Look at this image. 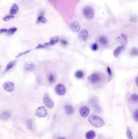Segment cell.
<instances>
[{
    "label": "cell",
    "instance_id": "obj_1",
    "mask_svg": "<svg viewBox=\"0 0 138 139\" xmlns=\"http://www.w3.org/2000/svg\"><path fill=\"white\" fill-rule=\"evenodd\" d=\"M89 121L92 125L96 128L103 127L105 124L103 118L94 114H92L89 116Z\"/></svg>",
    "mask_w": 138,
    "mask_h": 139
},
{
    "label": "cell",
    "instance_id": "obj_2",
    "mask_svg": "<svg viewBox=\"0 0 138 139\" xmlns=\"http://www.w3.org/2000/svg\"><path fill=\"white\" fill-rule=\"evenodd\" d=\"M83 14L85 17L88 19H92L94 17V11L91 6L84 7L83 9Z\"/></svg>",
    "mask_w": 138,
    "mask_h": 139
},
{
    "label": "cell",
    "instance_id": "obj_3",
    "mask_svg": "<svg viewBox=\"0 0 138 139\" xmlns=\"http://www.w3.org/2000/svg\"><path fill=\"white\" fill-rule=\"evenodd\" d=\"M43 102L45 106L49 109H52L54 106V103L53 100L50 98L49 94L46 93L43 97Z\"/></svg>",
    "mask_w": 138,
    "mask_h": 139
},
{
    "label": "cell",
    "instance_id": "obj_4",
    "mask_svg": "<svg viewBox=\"0 0 138 139\" xmlns=\"http://www.w3.org/2000/svg\"><path fill=\"white\" fill-rule=\"evenodd\" d=\"M118 42L121 44L122 46H126L128 43V38L126 35L122 33L116 38Z\"/></svg>",
    "mask_w": 138,
    "mask_h": 139
},
{
    "label": "cell",
    "instance_id": "obj_5",
    "mask_svg": "<svg viewBox=\"0 0 138 139\" xmlns=\"http://www.w3.org/2000/svg\"><path fill=\"white\" fill-rule=\"evenodd\" d=\"M55 92L59 96H63L66 93V88L63 85L59 84L55 86Z\"/></svg>",
    "mask_w": 138,
    "mask_h": 139
},
{
    "label": "cell",
    "instance_id": "obj_6",
    "mask_svg": "<svg viewBox=\"0 0 138 139\" xmlns=\"http://www.w3.org/2000/svg\"><path fill=\"white\" fill-rule=\"evenodd\" d=\"M48 114V112L45 107L43 106L38 107L36 112V115L38 117H45Z\"/></svg>",
    "mask_w": 138,
    "mask_h": 139
},
{
    "label": "cell",
    "instance_id": "obj_7",
    "mask_svg": "<svg viewBox=\"0 0 138 139\" xmlns=\"http://www.w3.org/2000/svg\"><path fill=\"white\" fill-rule=\"evenodd\" d=\"M3 88L6 91L12 92L15 89V85L13 82L7 81L4 84Z\"/></svg>",
    "mask_w": 138,
    "mask_h": 139
},
{
    "label": "cell",
    "instance_id": "obj_8",
    "mask_svg": "<svg viewBox=\"0 0 138 139\" xmlns=\"http://www.w3.org/2000/svg\"><path fill=\"white\" fill-rule=\"evenodd\" d=\"M88 35V32L85 29L81 30L78 33V37L80 40L82 41H86Z\"/></svg>",
    "mask_w": 138,
    "mask_h": 139
},
{
    "label": "cell",
    "instance_id": "obj_9",
    "mask_svg": "<svg viewBox=\"0 0 138 139\" xmlns=\"http://www.w3.org/2000/svg\"><path fill=\"white\" fill-rule=\"evenodd\" d=\"M69 27L72 32L77 33L79 32L80 29V24L77 21H73L70 23L69 25Z\"/></svg>",
    "mask_w": 138,
    "mask_h": 139
},
{
    "label": "cell",
    "instance_id": "obj_10",
    "mask_svg": "<svg viewBox=\"0 0 138 139\" xmlns=\"http://www.w3.org/2000/svg\"><path fill=\"white\" fill-rule=\"evenodd\" d=\"M87 79L92 83H96L101 80V76L99 74L94 73L89 76L87 78Z\"/></svg>",
    "mask_w": 138,
    "mask_h": 139
},
{
    "label": "cell",
    "instance_id": "obj_11",
    "mask_svg": "<svg viewBox=\"0 0 138 139\" xmlns=\"http://www.w3.org/2000/svg\"><path fill=\"white\" fill-rule=\"evenodd\" d=\"M79 112L82 117H86L89 115L90 111L88 107L86 106H83L80 109Z\"/></svg>",
    "mask_w": 138,
    "mask_h": 139
},
{
    "label": "cell",
    "instance_id": "obj_12",
    "mask_svg": "<svg viewBox=\"0 0 138 139\" xmlns=\"http://www.w3.org/2000/svg\"><path fill=\"white\" fill-rule=\"evenodd\" d=\"M59 37L58 36L53 37L52 38H50V41L49 42L45 44L44 45L47 47L48 46H52V45H55L56 44L59 42Z\"/></svg>",
    "mask_w": 138,
    "mask_h": 139
},
{
    "label": "cell",
    "instance_id": "obj_13",
    "mask_svg": "<svg viewBox=\"0 0 138 139\" xmlns=\"http://www.w3.org/2000/svg\"><path fill=\"white\" fill-rule=\"evenodd\" d=\"M19 9V6H18V5L16 4V3L13 4L10 9V11H9L10 14L11 15H15L17 14V13L18 12Z\"/></svg>",
    "mask_w": 138,
    "mask_h": 139
},
{
    "label": "cell",
    "instance_id": "obj_14",
    "mask_svg": "<svg viewBox=\"0 0 138 139\" xmlns=\"http://www.w3.org/2000/svg\"><path fill=\"white\" fill-rule=\"evenodd\" d=\"M65 112L66 114L68 116H70L74 112L73 108L71 105H67L65 107Z\"/></svg>",
    "mask_w": 138,
    "mask_h": 139
},
{
    "label": "cell",
    "instance_id": "obj_15",
    "mask_svg": "<svg viewBox=\"0 0 138 139\" xmlns=\"http://www.w3.org/2000/svg\"><path fill=\"white\" fill-rule=\"evenodd\" d=\"M125 48V47L123 46H120L118 47L113 52V56L117 58L118 55H120V52L122 51V50H124Z\"/></svg>",
    "mask_w": 138,
    "mask_h": 139
},
{
    "label": "cell",
    "instance_id": "obj_16",
    "mask_svg": "<svg viewBox=\"0 0 138 139\" xmlns=\"http://www.w3.org/2000/svg\"><path fill=\"white\" fill-rule=\"evenodd\" d=\"M24 68L26 70L30 71L32 72V71L34 70L35 69V66L34 64L26 63L24 65Z\"/></svg>",
    "mask_w": 138,
    "mask_h": 139
},
{
    "label": "cell",
    "instance_id": "obj_17",
    "mask_svg": "<svg viewBox=\"0 0 138 139\" xmlns=\"http://www.w3.org/2000/svg\"><path fill=\"white\" fill-rule=\"evenodd\" d=\"M11 114L8 111H5L3 112L0 115V117L2 120H6L10 117Z\"/></svg>",
    "mask_w": 138,
    "mask_h": 139
},
{
    "label": "cell",
    "instance_id": "obj_18",
    "mask_svg": "<svg viewBox=\"0 0 138 139\" xmlns=\"http://www.w3.org/2000/svg\"><path fill=\"white\" fill-rule=\"evenodd\" d=\"M96 133L93 131H90L86 133V138L87 139H94L95 138Z\"/></svg>",
    "mask_w": 138,
    "mask_h": 139
},
{
    "label": "cell",
    "instance_id": "obj_19",
    "mask_svg": "<svg viewBox=\"0 0 138 139\" xmlns=\"http://www.w3.org/2000/svg\"><path fill=\"white\" fill-rule=\"evenodd\" d=\"M16 61H12L11 62H9V63L7 64V65L6 67L5 71L9 70H10L12 69L14 67L15 64H16Z\"/></svg>",
    "mask_w": 138,
    "mask_h": 139
},
{
    "label": "cell",
    "instance_id": "obj_20",
    "mask_svg": "<svg viewBox=\"0 0 138 139\" xmlns=\"http://www.w3.org/2000/svg\"><path fill=\"white\" fill-rule=\"evenodd\" d=\"M47 22V20L43 16L40 15L38 18L37 23H38L45 24V23H46Z\"/></svg>",
    "mask_w": 138,
    "mask_h": 139
},
{
    "label": "cell",
    "instance_id": "obj_21",
    "mask_svg": "<svg viewBox=\"0 0 138 139\" xmlns=\"http://www.w3.org/2000/svg\"><path fill=\"white\" fill-rule=\"evenodd\" d=\"M99 42L101 43L102 45H106V44L107 43V40L106 39V38L105 37L101 36L99 38Z\"/></svg>",
    "mask_w": 138,
    "mask_h": 139
},
{
    "label": "cell",
    "instance_id": "obj_22",
    "mask_svg": "<svg viewBox=\"0 0 138 139\" xmlns=\"http://www.w3.org/2000/svg\"><path fill=\"white\" fill-rule=\"evenodd\" d=\"M17 29L16 27L11 28L7 30V33L8 35H11L14 34L16 32Z\"/></svg>",
    "mask_w": 138,
    "mask_h": 139
},
{
    "label": "cell",
    "instance_id": "obj_23",
    "mask_svg": "<svg viewBox=\"0 0 138 139\" xmlns=\"http://www.w3.org/2000/svg\"><path fill=\"white\" fill-rule=\"evenodd\" d=\"M84 72L82 70L77 71L75 73V76L78 79H82L84 77Z\"/></svg>",
    "mask_w": 138,
    "mask_h": 139
},
{
    "label": "cell",
    "instance_id": "obj_24",
    "mask_svg": "<svg viewBox=\"0 0 138 139\" xmlns=\"http://www.w3.org/2000/svg\"><path fill=\"white\" fill-rule=\"evenodd\" d=\"M138 48L137 47H133L130 51V54L132 55H138Z\"/></svg>",
    "mask_w": 138,
    "mask_h": 139
},
{
    "label": "cell",
    "instance_id": "obj_25",
    "mask_svg": "<svg viewBox=\"0 0 138 139\" xmlns=\"http://www.w3.org/2000/svg\"><path fill=\"white\" fill-rule=\"evenodd\" d=\"M130 99L133 102H137L138 100V95L137 93H134L131 95L130 96Z\"/></svg>",
    "mask_w": 138,
    "mask_h": 139
},
{
    "label": "cell",
    "instance_id": "obj_26",
    "mask_svg": "<svg viewBox=\"0 0 138 139\" xmlns=\"http://www.w3.org/2000/svg\"><path fill=\"white\" fill-rule=\"evenodd\" d=\"M126 135L127 136L128 139H133V135H132L131 131L129 128H127L126 132Z\"/></svg>",
    "mask_w": 138,
    "mask_h": 139
},
{
    "label": "cell",
    "instance_id": "obj_27",
    "mask_svg": "<svg viewBox=\"0 0 138 139\" xmlns=\"http://www.w3.org/2000/svg\"><path fill=\"white\" fill-rule=\"evenodd\" d=\"M107 71L108 75V81L109 82L112 79V72L111 70V69L109 67H107Z\"/></svg>",
    "mask_w": 138,
    "mask_h": 139
},
{
    "label": "cell",
    "instance_id": "obj_28",
    "mask_svg": "<svg viewBox=\"0 0 138 139\" xmlns=\"http://www.w3.org/2000/svg\"><path fill=\"white\" fill-rule=\"evenodd\" d=\"M33 122L32 120L28 119L26 121V126L29 129H32L33 128Z\"/></svg>",
    "mask_w": 138,
    "mask_h": 139
},
{
    "label": "cell",
    "instance_id": "obj_29",
    "mask_svg": "<svg viewBox=\"0 0 138 139\" xmlns=\"http://www.w3.org/2000/svg\"><path fill=\"white\" fill-rule=\"evenodd\" d=\"M14 18V17L13 15H8V16H6L4 18H3V20L5 22H8Z\"/></svg>",
    "mask_w": 138,
    "mask_h": 139
},
{
    "label": "cell",
    "instance_id": "obj_30",
    "mask_svg": "<svg viewBox=\"0 0 138 139\" xmlns=\"http://www.w3.org/2000/svg\"><path fill=\"white\" fill-rule=\"evenodd\" d=\"M133 118L134 120L136 122H137L138 121V110H136L133 114Z\"/></svg>",
    "mask_w": 138,
    "mask_h": 139
},
{
    "label": "cell",
    "instance_id": "obj_31",
    "mask_svg": "<svg viewBox=\"0 0 138 139\" xmlns=\"http://www.w3.org/2000/svg\"><path fill=\"white\" fill-rule=\"evenodd\" d=\"M130 20L132 22H137V15L135 14H132L130 16Z\"/></svg>",
    "mask_w": 138,
    "mask_h": 139
},
{
    "label": "cell",
    "instance_id": "obj_32",
    "mask_svg": "<svg viewBox=\"0 0 138 139\" xmlns=\"http://www.w3.org/2000/svg\"><path fill=\"white\" fill-rule=\"evenodd\" d=\"M31 50H26V51L24 52H23L19 53L18 54V55H17L16 58H18V57H20L21 56H23V55H26V54L30 52Z\"/></svg>",
    "mask_w": 138,
    "mask_h": 139
},
{
    "label": "cell",
    "instance_id": "obj_33",
    "mask_svg": "<svg viewBox=\"0 0 138 139\" xmlns=\"http://www.w3.org/2000/svg\"><path fill=\"white\" fill-rule=\"evenodd\" d=\"M48 81L50 83H53L55 81L54 76L53 74H50L48 76Z\"/></svg>",
    "mask_w": 138,
    "mask_h": 139
},
{
    "label": "cell",
    "instance_id": "obj_34",
    "mask_svg": "<svg viewBox=\"0 0 138 139\" xmlns=\"http://www.w3.org/2000/svg\"><path fill=\"white\" fill-rule=\"evenodd\" d=\"M91 48H92V49L93 51H96L97 50L98 48V46L97 44L96 43L93 44V45H92Z\"/></svg>",
    "mask_w": 138,
    "mask_h": 139
},
{
    "label": "cell",
    "instance_id": "obj_35",
    "mask_svg": "<svg viewBox=\"0 0 138 139\" xmlns=\"http://www.w3.org/2000/svg\"><path fill=\"white\" fill-rule=\"evenodd\" d=\"M46 48V47L44 45H42L41 44H39V45H38L35 48V49H41V48Z\"/></svg>",
    "mask_w": 138,
    "mask_h": 139
},
{
    "label": "cell",
    "instance_id": "obj_36",
    "mask_svg": "<svg viewBox=\"0 0 138 139\" xmlns=\"http://www.w3.org/2000/svg\"><path fill=\"white\" fill-rule=\"evenodd\" d=\"M8 29H0V33H7Z\"/></svg>",
    "mask_w": 138,
    "mask_h": 139
},
{
    "label": "cell",
    "instance_id": "obj_37",
    "mask_svg": "<svg viewBox=\"0 0 138 139\" xmlns=\"http://www.w3.org/2000/svg\"><path fill=\"white\" fill-rule=\"evenodd\" d=\"M135 83H136L137 86H138V77L136 78V80H135Z\"/></svg>",
    "mask_w": 138,
    "mask_h": 139
},
{
    "label": "cell",
    "instance_id": "obj_38",
    "mask_svg": "<svg viewBox=\"0 0 138 139\" xmlns=\"http://www.w3.org/2000/svg\"><path fill=\"white\" fill-rule=\"evenodd\" d=\"M62 43L63 44H64V45H65H65H67V42H66V41H65V40H62Z\"/></svg>",
    "mask_w": 138,
    "mask_h": 139
},
{
    "label": "cell",
    "instance_id": "obj_39",
    "mask_svg": "<svg viewBox=\"0 0 138 139\" xmlns=\"http://www.w3.org/2000/svg\"><path fill=\"white\" fill-rule=\"evenodd\" d=\"M58 139H67L65 138H59Z\"/></svg>",
    "mask_w": 138,
    "mask_h": 139
},
{
    "label": "cell",
    "instance_id": "obj_40",
    "mask_svg": "<svg viewBox=\"0 0 138 139\" xmlns=\"http://www.w3.org/2000/svg\"></svg>",
    "mask_w": 138,
    "mask_h": 139
},
{
    "label": "cell",
    "instance_id": "obj_41",
    "mask_svg": "<svg viewBox=\"0 0 138 139\" xmlns=\"http://www.w3.org/2000/svg\"></svg>",
    "mask_w": 138,
    "mask_h": 139
}]
</instances>
